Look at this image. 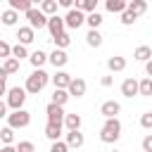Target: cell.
Returning a JSON list of instances; mask_svg holds the SVG:
<instances>
[{
  "instance_id": "obj_1",
  "label": "cell",
  "mask_w": 152,
  "mask_h": 152,
  "mask_svg": "<svg viewBox=\"0 0 152 152\" xmlns=\"http://www.w3.org/2000/svg\"><path fill=\"white\" fill-rule=\"evenodd\" d=\"M48 81H50V74H48L45 69H33L31 76H26V86H24V90L31 93V95H38V93L48 86Z\"/></svg>"
},
{
  "instance_id": "obj_2",
  "label": "cell",
  "mask_w": 152,
  "mask_h": 152,
  "mask_svg": "<svg viewBox=\"0 0 152 152\" xmlns=\"http://www.w3.org/2000/svg\"><path fill=\"white\" fill-rule=\"evenodd\" d=\"M119 138H121V121L119 119H104V124L100 128V140L107 142V145H112Z\"/></svg>"
},
{
  "instance_id": "obj_3",
  "label": "cell",
  "mask_w": 152,
  "mask_h": 152,
  "mask_svg": "<svg viewBox=\"0 0 152 152\" xmlns=\"http://www.w3.org/2000/svg\"><path fill=\"white\" fill-rule=\"evenodd\" d=\"M5 95H7V100H5L7 109H12V112H17V109H24V102H26V90H24V88L14 86V88H10Z\"/></svg>"
},
{
  "instance_id": "obj_4",
  "label": "cell",
  "mask_w": 152,
  "mask_h": 152,
  "mask_svg": "<svg viewBox=\"0 0 152 152\" xmlns=\"http://www.w3.org/2000/svg\"><path fill=\"white\" fill-rule=\"evenodd\" d=\"M28 124H31V112H26V109H17V112L7 114V126H10L12 131H17V128H26Z\"/></svg>"
},
{
  "instance_id": "obj_5",
  "label": "cell",
  "mask_w": 152,
  "mask_h": 152,
  "mask_svg": "<svg viewBox=\"0 0 152 152\" xmlns=\"http://www.w3.org/2000/svg\"><path fill=\"white\" fill-rule=\"evenodd\" d=\"M24 14H26V19H28V28H33V31H36V28H45L48 17H45V14H43L36 5H33L28 12H24Z\"/></svg>"
},
{
  "instance_id": "obj_6",
  "label": "cell",
  "mask_w": 152,
  "mask_h": 152,
  "mask_svg": "<svg viewBox=\"0 0 152 152\" xmlns=\"http://www.w3.org/2000/svg\"><path fill=\"white\" fill-rule=\"evenodd\" d=\"M62 19H64V28H78V26L86 24V14L78 12V10H74V7H71Z\"/></svg>"
},
{
  "instance_id": "obj_7",
  "label": "cell",
  "mask_w": 152,
  "mask_h": 152,
  "mask_svg": "<svg viewBox=\"0 0 152 152\" xmlns=\"http://www.w3.org/2000/svg\"><path fill=\"white\" fill-rule=\"evenodd\" d=\"M100 114H102L104 119H119V114H121V104H119L116 100H104V102L100 104Z\"/></svg>"
},
{
  "instance_id": "obj_8",
  "label": "cell",
  "mask_w": 152,
  "mask_h": 152,
  "mask_svg": "<svg viewBox=\"0 0 152 152\" xmlns=\"http://www.w3.org/2000/svg\"><path fill=\"white\" fill-rule=\"evenodd\" d=\"M86 88H88L86 81L76 76V78L69 81V86H66V95H69V97H83V95H86Z\"/></svg>"
},
{
  "instance_id": "obj_9",
  "label": "cell",
  "mask_w": 152,
  "mask_h": 152,
  "mask_svg": "<svg viewBox=\"0 0 152 152\" xmlns=\"http://www.w3.org/2000/svg\"><path fill=\"white\" fill-rule=\"evenodd\" d=\"M45 114H48V124H59L62 126V121H64V107H57V104H52V102H48V107H45Z\"/></svg>"
},
{
  "instance_id": "obj_10",
  "label": "cell",
  "mask_w": 152,
  "mask_h": 152,
  "mask_svg": "<svg viewBox=\"0 0 152 152\" xmlns=\"http://www.w3.org/2000/svg\"><path fill=\"white\" fill-rule=\"evenodd\" d=\"M64 135H66V138H64V145H66L69 150H78V147H83V142H86V138H83L81 131H66Z\"/></svg>"
},
{
  "instance_id": "obj_11",
  "label": "cell",
  "mask_w": 152,
  "mask_h": 152,
  "mask_svg": "<svg viewBox=\"0 0 152 152\" xmlns=\"http://www.w3.org/2000/svg\"><path fill=\"white\" fill-rule=\"evenodd\" d=\"M45 28L50 31V36L55 38V36H59L62 31H66L64 28V19L59 17V14H52V17H48V24H45Z\"/></svg>"
},
{
  "instance_id": "obj_12",
  "label": "cell",
  "mask_w": 152,
  "mask_h": 152,
  "mask_svg": "<svg viewBox=\"0 0 152 152\" xmlns=\"http://www.w3.org/2000/svg\"><path fill=\"white\" fill-rule=\"evenodd\" d=\"M48 62H50L55 69H62V66H66L69 55H66V50H52V52L48 55Z\"/></svg>"
},
{
  "instance_id": "obj_13",
  "label": "cell",
  "mask_w": 152,
  "mask_h": 152,
  "mask_svg": "<svg viewBox=\"0 0 152 152\" xmlns=\"http://www.w3.org/2000/svg\"><path fill=\"white\" fill-rule=\"evenodd\" d=\"M74 76L71 74H66V71H62V69H57L52 76H50V81H52V86L55 88H59V90H66V86H69V81H71Z\"/></svg>"
},
{
  "instance_id": "obj_14",
  "label": "cell",
  "mask_w": 152,
  "mask_h": 152,
  "mask_svg": "<svg viewBox=\"0 0 152 152\" xmlns=\"http://www.w3.org/2000/svg\"><path fill=\"white\" fill-rule=\"evenodd\" d=\"M33 40H36V31L28 28V26H19V31H17V43L26 48V45H31Z\"/></svg>"
},
{
  "instance_id": "obj_15",
  "label": "cell",
  "mask_w": 152,
  "mask_h": 152,
  "mask_svg": "<svg viewBox=\"0 0 152 152\" xmlns=\"http://www.w3.org/2000/svg\"><path fill=\"white\" fill-rule=\"evenodd\" d=\"M81 124H83V119H81V114H64V121H62V128H66V131H81Z\"/></svg>"
},
{
  "instance_id": "obj_16",
  "label": "cell",
  "mask_w": 152,
  "mask_h": 152,
  "mask_svg": "<svg viewBox=\"0 0 152 152\" xmlns=\"http://www.w3.org/2000/svg\"><path fill=\"white\" fill-rule=\"evenodd\" d=\"M121 95L128 97V100H133V97L138 95V81H135V78H124V83H121Z\"/></svg>"
},
{
  "instance_id": "obj_17",
  "label": "cell",
  "mask_w": 152,
  "mask_h": 152,
  "mask_svg": "<svg viewBox=\"0 0 152 152\" xmlns=\"http://www.w3.org/2000/svg\"><path fill=\"white\" fill-rule=\"evenodd\" d=\"M62 135H64V128L59 124H45V138L48 140L57 142V140H62Z\"/></svg>"
},
{
  "instance_id": "obj_18",
  "label": "cell",
  "mask_w": 152,
  "mask_h": 152,
  "mask_svg": "<svg viewBox=\"0 0 152 152\" xmlns=\"http://www.w3.org/2000/svg\"><path fill=\"white\" fill-rule=\"evenodd\" d=\"M107 69H109L112 74L124 71V69H126V57H121V55H112V57L107 59Z\"/></svg>"
},
{
  "instance_id": "obj_19",
  "label": "cell",
  "mask_w": 152,
  "mask_h": 152,
  "mask_svg": "<svg viewBox=\"0 0 152 152\" xmlns=\"http://www.w3.org/2000/svg\"><path fill=\"white\" fill-rule=\"evenodd\" d=\"M74 10H78V12H83V14L97 12V0H76Z\"/></svg>"
},
{
  "instance_id": "obj_20",
  "label": "cell",
  "mask_w": 152,
  "mask_h": 152,
  "mask_svg": "<svg viewBox=\"0 0 152 152\" xmlns=\"http://www.w3.org/2000/svg\"><path fill=\"white\" fill-rule=\"evenodd\" d=\"M52 40H55V50H66V48L71 45V33H69V31H62V33L55 36Z\"/></svg>"
},
{
  "instance_id": "obj_21",
  "label": "cell",
  "mask_w": 152,
  "mask_h": 152,
  "mask_svg": "<svg viewBox=\"0 0 152 152\" xmlns=\"http://www.w3.org/2000/svg\"><path fill=\"white\" fill-rule=\"evenodd\" d=\"M28 62L33 64V69H43V64L48 62V52H43V50L31 52V55H28Z\"/></svg>"
},
{
  "instance_id": "obj_22",
  "label": "cell",
  "mask_w": 152,
  "mask_h": 152,
  "mask_svg": "<svg viewBox=\"0 0 152 152\" xmlns=\"http://www.w3.org/2000/svg\"><path fill=\"white\" fill-rule=\"evenodd\" d=\"M102 40H104V38H102V33H100L97 28H90V31L86 33V43H88L90 48H100Z\"/></svg>"
},
{
  "instance_id": "obj_23",
  "label": "cell",
  "mask_w": 152,
  "mask_h": 152,
  "mask_svg": "<svg viewBox=\"0 0 152 152\" xmlns=\"http://www.w3.org/2000/svg\"><path fill=\"white\" fill-rule=\"evenodd\" d=\"M33 7V0H10V10H14L17 14L19 12H28Z\"/></svg>"
},
{
  "instance_id": "obj_24",
  "label": "cell",
  "mask_w": 152,
  "mask_h": 152,
  "mask_svg": "<svg viewBox=\"0 0 152 152\" xmlns=\"http://www.w3.org/2000/svg\"><path fill=\"white\" fill-rule=\"evenodd\" d=\"M17 19H19V14L14 12V10H5V12H0V21H2V26H14L17 24Z\"/></svg>"
},
{
  "instance_id": "obj_25",
  "label": "cell",
  "mask_w": 152,
  "mask_h": 152,
  "mask_svg": "<svg viewBox=\"0 0 152 152\" xmlns=\"http://www.w3.org/2000/svg\"><path fill=\"white\" fill-rule=\"evenodd\" d=\"M133 57L138 62H147V59H152V48L150 45H138L135 52H133Z\"/></svg>"
},
{
  "instance_id": "obj_26",
  "label": "cell",
  "mask_w": 152,
  "mask_h": 152,
  "mask_svg": "<svg viewBox=\"0 0 152 152\" xmlns=\"http://www.w3.org/2000/svg\"><path fill=\"white\" fill-rule=\"evenodd\" d=\"M38 10H40L45 17H52V14H57V0H43V2L38 5Z\"/></svg>"
},
{
  "instance_id": "obj_27",
  "label": "cell",
  "mask_w": 152,
  "mask_h": 152,
  "mask_svg": "<svg viewBox=\"0 0 152 152\" xmlns=\"http://www.w3.org/2000/svg\"><path fill=\"white\" fill-rule=\"evenodd\" d=\"M104 7H107V12H112V14H121V12L126 10V0H107Z\"/></svg>"
},
{
  "instance_id": "obj_28",
  "label": "cell",
  "mask_w": 152,
  "mask_h": 152,
  "mask_svg": "<svg viewBox=\"0 0 152 152\" xmlns=\"http://www.w3.org/2000/svg\"><path fill=\"white\" fill-rule=\"evenodd\" d=\"M126 10L133 12L135 17H140V14L147 10V2H145V0H133V2H126Z\"/></svg>"
},
{
  "instance_id": "obj_29",
  "label": "cell",
  "mask_w": 152,
  "mask_h": 152,
  "mask_svg": "<svg viewBox=\"0 0 152 152\" xmlns=\"http://www.w3.org/2000/svg\"><path fill=\"white\" fill-rule=\"evenodd\" d=\"M10 57H12V59H17V62H21V59H26V57H28V50H26L24 45H19V43H17V45H12Z\"/></svg>"
},
{
  "instance_id": "obj_30",
  "label": "cell",
  "mask_w": 152,
  "mask_h": 152,
  "mask_svg": "<svg viewBox=\"0 0 152 152\" xmlns=\"http://www.w3.org/2000/svg\"><path fill=\"white\" fill-rule=\"evenodd\" d=\"M138 95H142V97H150L152 95V78H142V81H138Z\"/></svg>"
},
{
  "instance_id": "obj_31",
  "label": "cell",
  "mask_w": 152,
  "mask_h": 152,
  "mask_svg": "<svg viewBox=\"0 0 152 152\" xmlns=\"http://www.w3.org/2000/svg\"><path fill=\"white\" fill-rule=\"evenodd\" d=\"M66 100H69V95H66V90H59V88H55L52 90V104H57V107H64L66 104Z\"/></svg>"
},
{
  "instance_id": "obj_32",
  "label": "cell",
  "mask_w": 152,
  "mask_h": 152,
  "mask_svg": "<svg viewBox=\"0 0 152 152\" xmlns=\"http://www.w3.org/2000/svg\"><path fill=\"white\" fill-rule=\"evenodd\" d=\"M104 19H102V14L100 12H90V14H86V24L90 26V28H100V24H102Z\"/></svg>"
},
{
  "instance_id": "obj_33",
  "label": "cell",
  "mask_w": 152,
  "mask_h": 152,
  "mask_svg": "<svg viewBox=\"0 0 152 152\" xmlns=\"http://www.w3.org/2000/svg\"><path fill=\"white\" fill-rule=\"evenodd\" d=\"M0 69H2L7 76H12V74H17V71H19V62H17V59H12V57H7V59H5V64H2Z\"/></svg>"
},
{
  "instance_id": "obj_34",
  "label": "cell",
  "mask_w": 152,
  "mask_h": 152,
  "mask_svg": "<svg viewBox=\"0 0 152 152\" xmlns=\"http://www.w3.org/2000/svg\"><path fill=\"white\" fill-rule=\"evenodd\" d=\"M0 142H5V145H12V142H14V131H12L10 126L0 128Z\"/></svg>"
},
{
  "instance_id": "obj_35",
  "label": "cell",
  "mask_w": 152,
  "mask_h": 152,
  "mask_svg": "<svg viewBox=\"0 0 152 152\" xmlns=\"http://www.w3.org/2000/svg\"><path fill=\"white\" fill-rule=\"evenodd\" d=\"M135 19H138V17H135L133 12H128V10H124V12H121V24H124V26H131V24H135Z\"/></svg>"
},
{
  "instance_id": "obj_36",
  "label": "cell",
  "mask_w": 152,
  "mask_h": 152,
  "mask_svg": "<svg viewBox=\"0 0 152 152\" xmlns=\"http://www.w3.org/2000/svg\"><path fill=\"white\" fill-rule=\"evenodd\" d=\"M14 150H17V152H36V145H33L31 140H21Z\"/></svg>"
},
{
  "instance_id": "obj_37",
  "label": "cell",
  "mask_w": 152,
  "mask_h": 152,
  "mask_svg": "<svg viewBox=\"0 0 152 152\" xmlns=\"http://www.w3.org/2000/svg\"><path fill=\"white\" fill-rule=\"evenodd\" d=\"M140 126H142L145 131H150V128H152V112H145V114L140 116Z\"/></svg>"
},
{
  "instance_id": "obj_38",
  "label": "cell",
  "mask_w": 152,
  "mask_h": 152,
  "mask_svg": "<svg viewBox=\"0 0 152 152\" xmlns=\"http://www.w3.org/2000/svg\"><path fill=\"white\" fill-rule=\"evenodd\" d=\"M10 50H12V45H10L7 40H2V38H0V57H2V59H7V57H10Z\"/></svg>"
},
{
  "instance_id": "obj_39",
  "label": "cell",
  "mask_w": 152,
  "mask_h": 152,
  "mask_svg": "<svg viewBox=\"0 0 152 152\" xmlns=\"http://www.w3.org/2000/svg\"><path fill=\"white\" fill-rule=\"evenodd\" d=\"M48 152H69V147L64 145V140H57V142H52L50 145V150Z\"/></svg>"
},
{
  "instance_id": "obj_40",
  "label": "cell",
  "mask_w": 152,
  "mask_h": 152,
  "mask_svg": "<svg viewBox=\"0 0 152 152\" xmlns=\"http://www.w3.org/2000/svg\"><path fill=\"white\" fill-rule=\"evenodd\" d=\"M142 152H152V133H147L142 138Z\"/></svg>"
},
{
  "instance_id": "obj_41",
  "label": "cell",
  "mask_w": 152,
  "mask_h": 152,
  "mask_svg": "<svg viewBox=\"0 0 152 152\" xmlns=\"http://www.w3.org/2000/svg\"><path fill=\"white\" fill-rule=\"evenodd\" d=\"M5 81H7V74H5L2 69H0V97H2L5 93H7V86H5Z\"/></svg>"
},
{
  "instance_id": "obj_42",
  "label": "cell",
  "mask_w": 152,
  "mask_h": 152,
  "mask_svg": "<svg viewBox=\"0 0 152 152\" xmlns=\"http://www.w3.org/2000/svg\"><path fill=\"white\" fill-rule=\"evenodd\" d=\"M112 83H114V78H112V76H102V78H100V86H102V88H109Z\"/></svg>"
},
{
  "instance_id": "obj_43",
  "label": "cell",
  "mask_w": 152,
  "mask_h": 152,
  "mask_svg": "<svg viewBox=\"0 0 152 152\" xmlns=\"http://www.w3.org/2000/svg\"><path fill=\"white\" fill-rule=\"evenodd\" d=\"M57 5H62V7L71 10V7H74V0H57Z\"/></svg>"
},
{
  "instance_id": "obj_44",
  "label": "cell",
  "mask_w": 152,
  "mask_h": 152,
  "mask_svg": "<svg viewBox=\"0 0 152 152\" xmlns=\"http://www.w3.org/2000/svg\"><path fill=\"white\" fill-rule=\"evenodd\" d=\"M145 74H147V78H152V59L145 62Z\"/></svg>"
},
{
  "instance_id": "obj_45",
  "label": "cell",
  "mask_w": 152,
  "mask_h": 152,
  "mask_svg": "<svg viewBox=\"0 0 152 152\" xmlns=\"http://www.w3.org/2000/svg\"><path fill=\"white\" fill-rule=\"evenodd\" d=\"M0 119H7V104L0 100Z\"/></svg>"
},
{
  "instance_id": "obj_46",
  "label": "cell",
  "mask_w": 152,
  "mask_h": 152,
  "mask_svg": "<svg viewBox=\"0 0 152 152\" xmlns=\"http://www.w3.org/2000/svg\"><path fill=\"white\" fill-rule=\"evenodd\" d=\"M2 152H17L14 145H2Z\"/></svg>"
},
{
  "instance_id": "obj_47",
  "label": "cell",
  "mask_w": 152,
  "mask_h": 152,
  "mask_svg": "<svg viewBox=\"0 0 152 152\" xmlns=\"http://www.w3.org/2000/svg\"><path fill=\"white\" fill-rule=\"evenodd\" d=\"M112 152H121V150H112Z\"/></svg>"
},
{
  "instance_id": "obj_48",
  "label": "cell",
  "mask_w": 152,
  "mask_h": 152,
  "mask_svg": "<svg viewBox=\"0 0 152 152\" xmlns=\"http://www.w3.org/2000/svg\"><path fill=\"white\" fill-rule=\"evenodd\" d=\"M0 152H2V147H0Z\"/></svg>"
}]
</instances>
